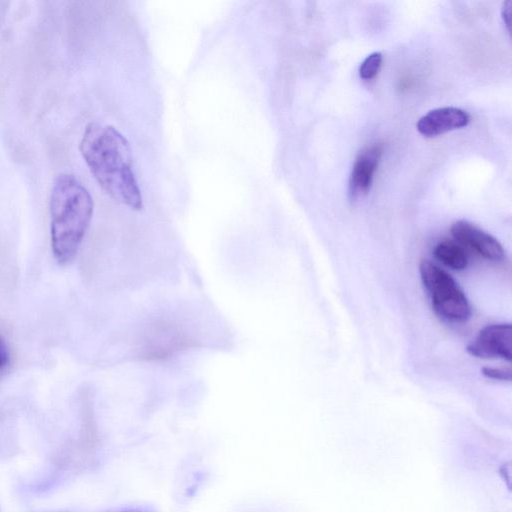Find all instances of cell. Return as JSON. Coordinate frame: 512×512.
Segmentation results:
<instances>
[{"label":"cell","mask_w":512,"mask_h":512,"mask_svg":"<svg viewBox=\"0 0 512 512\" xmlns=\"http://www.w3.org/2000/svg\"><path fill=\"white\" fill-rule=\"evenodd\" d=\"M434 255L445 266L454 270H462L468 263L464 248L455 241L439 242L434 248Z\"/></svg>","instance_id":"cell-8"},{"label":"cell","mask_w":512,"mask_h":512,"mask_svg":"<svg viewBox=\"0 0 512 512\" xmlns=\"http://www.w3.org/2000/svg\"><path fill=\"white\" fill-rule=\"evenodd\" d=\"M470 122L469 114L456 107H441L429 111L417 124V131L426 137H434L445 132L465 127Z\"/></svg>","instance_id":"cell-7"},{"label":"cell","mask_w":512,"mask_h":512,"mask_svg":"<svg viewBox=\"0 0 512 512\" xmlns=\"http://www.w3.org/2000/svg\"><path fill=\"white\" fill-rule=\"evenodd\" d=\"M482 374L488 378L500 380V381H510L511 380V370L504 368H493V367H484L482 368Z\"/></svg>","instance_id":"cell-10"},{"label":"cell","mask_w":512,"mask_h":512,"mask_svg":"<svg viewBox=\"0 0 512 512\" xmlns=\"http://www.w3.org/2000/svg\"><path fill=\"white\" fill-rule=\"evenodd\" d=\"M419 270L436 313L449 321H466L471 314L470 304L453 277L428 260L420 263Z\"/></svg>","instance_id":"cell-3"},{"label":"cell","mask_w":512,"mask_h":512,"mask_svg":"<svg viewBox=\"0 0 512 512\" xmlns=\"http://www.w3.org/2000/svg\"><path fill=\"white\" fill-rule=\"evenodd\" d=\"M94 210L91 194L73 174L60 173L54 179L50 197V238L58 263L67 264L77 255Z\"/></svg>","instance_id":"cell-2"},{"label":"cell","mask_w":512,"mask_h":512,"mask_svg":"<svg viewBox=\"0 0 512 512\" xmlns=\"http://www.w3.org/2000/svg\"><path fill=\"white\" fill-rule=\"evenodd\" d=\"M451 234L459 245L491 261H500L505 251L500 242L476 225L459 220L451 226Z\"/></svg>","instance_id":"cell-4"},{"label":"cell","mask_w":512,"mask_h":512,"mask_svg":"<svg viewBox=\"0 0 512 512\" xmlns=\"http://www.w3.org/2000/svg\"><path fill=\"white\" fill-rule=\"evenodd\" d=\"M9 364V352L7 346L0 336V373L6 369Z\"/></svg>","instance_id":"cell-11"},{"label":"cell","mask_w":512,"mask_h":512,"mask_svg":"<svg viewBox=\"0 0 512 512\" xmlns=\"http://www.w3.org/2000/svg\"><path fill=\"white\" fill-rule=\"evenodd\" d=\"M79 149L92 175L111 198L134 210L143 208L129 142L115 127L89 123Z\"/></svg>","instance_id":"cell-1"},{"label":"cell","mask_w":512,"mask_h":512,"mask_svg":"<svg viewBox=\"0 0 512 512\" xmlns=\"http://www.w3.org/2000/svg\"><path fill=\"white\" fill-rule=\"evenodd\" d=\"M467 351L480 358H501L511 360V325L492 324L479 331Z\"/></svg>","instance_id":"cell-5"},{"label":"cell","mask_w":512,"mask_h":512,"mask_svg":"<svg viewBox=\"0 0 512 512\" xmlns=\"http://www.w3.org/2000/svg\"><path fill=\"white\" fill-rule=\"evenodd\" d=\"M122 512H140V511H132V510H130V511H122Z\"/></svg>","instance_id":"cell-13"},{"label":"cell","mask_w":512,"mask_h":512,"mask_svg":"<svg viewBox=\"0 0 512 512\" xmlns=\"http://www.w3.org/2000/svg\"><path fill=\"white\" fill-rule=\"evenodd\" d=\"M501 14H502L503 21L509 30L510 25H511V16H512V2L511 1H506L503 3L502 8H501Z\"/></svg>","instance_id":"cell-12"},{"label":"cell","mask_w":512,"mask_h":512,"mask_svg":"<svg viewBox=\"0 0 512 512\" xmlns=\"http://www.w3.org/2000/svg\"><path fill=\"white\" fill-rule=\"evenodd\" d=\"M382 63V54L380 52H373L368 55L359 67V75L364 80L374 78Z\"/></svg>","instance_id":"cell-9"},{"label":"cell","mask_w":512,"mask_h":512,"mask_svg":"<svg viewBox=\"0 0 512 512\" xmlns=\"http://www.w3.org/2000/svg\"><path fill=\"white\" fill-rule=\"evenodd\" d=\"M382 156V145L365 147L357 155L349 178L348 194L351 200L363 197L369 191Z\"/></svg>","instance_id":"cell-6"}]
</instances>
